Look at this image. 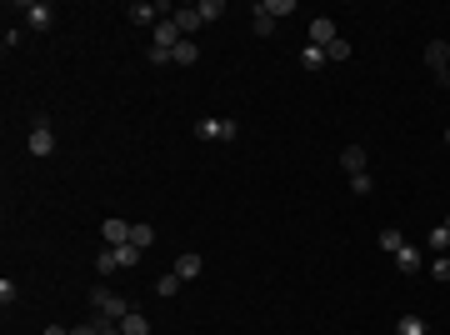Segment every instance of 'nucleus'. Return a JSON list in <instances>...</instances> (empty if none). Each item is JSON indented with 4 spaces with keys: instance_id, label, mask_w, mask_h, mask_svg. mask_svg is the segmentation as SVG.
Returning a JSON list of instances; mask_svg holds the SVG:
<instances>
[{
    "instance_id": "6",
    "label": "nucleus",
    "mask_w": 450,
    "mask_h": 335,
    "mask_svg": "<svg viewBox=\"0 0 450 335\" xmlns=\"http://www.w3.org/2000/svg\"><path fill=\"white\" fill-rule=\"evenodd\" d=\"M396 270H401V275H420V270H425V255H420L415 245H401V250H396Z\"/></svg>"
},
{
    "instance_id": "26",
    "label": "nucleus",
    "mask_w": 450,
    "mask_h": 335,
    "mask_svg": "<svg viewBox=\"0 0 450 335\" xmlns=\"http://www.w3.org/2000/svg\"><path fill=\"white\" fill-rule=\"evenodd\" d=\"M145 61H150V66H176L171 50H160V45H145Z\"/></svg>"
},
{
    "instance_id": "14",
    "label": "nucleus",
    "mask_w": 450,
    "mask_h": 335,
    "mask_svg": "<svg viewBox=\"0 0 450 335\" xmlns=\"http://www.w3.org/2000/svg\"><path fill=\"white\" fill-rule=\"evenodd\" d=\"M296 55H300V66H305V71H320V66H325V50H320V45H310V40H305Z\"/></svg>"
},
{
    "instance_id": "23",
    "label": "nucleus",
    "mask_w": 450,
    "mask_h": 335,
    "mask_svg": "<svg viewBox=\"0 0 450 335\" xmlns=\"http://www.w3.org/2000/svg\"><path fill=\"white\" fill-rule=\"evenodd\" d=\"M95 270H100V275H110V270H121V255H116V250L105 245V250L95 255Z\"/></svg>"
},
{
    "instance_id": "5",
    "label": "nucleus",
    "mask_w": 450,
    "mask_h": 335,
    "mask_svg": "<svg viewBox=\"0 0 450 335\" xmlns=\"http://www.w3.org/2000/svg\"><path fill=\"white\" fill-rule=\"evenodd\" d=\"M25 145H30V155H35V160H45V155H55V135H50V126H35Z\"/></svg>"
},
{
    "instance_id": "9",
    "label": "nucleus",
    "mask_w": 450,
    "mask_h": 335,
    "mask_svg": "<svg viewBox=\"0 0 450 335\" xmlns=\"http://www.w3.org/2000/svg\"><path fill=\"white\" fill-rule=\"evenodd\" d=\"M181 40H186V35H181V25H176V20H160V25H155V40H150V45H160V50H176Z\"/></svg>"
},
{
    "instance_id": "7",
    "label": "nucleus",
    "mask_w": 450,
    "mask_h": 335,
    "mask_svg": "<svg viewBox=\"0 0 450 335\" xmlns=\"http://www.w3.org/2000/svg\"><path fill=\"white\" fill-rule=\"evenodd\" d=\"M425 66H430L435 75L450 71V45H445V40H430V45H425Z\"/></svg>"
},
{
    "instance_id": "11",
    "label": "nucleus",
    "mask_w": 450,
    "mask_h": 335,
    "mask_svg": "<svg viewBox=\"0 0 450 335\" xmlns=\"http://www.w3.org/2000/svg\"><path fill=\"white\" fill-rule=\"evenodd\" d=\"M130 245L135 250H150L155 245V226H150V220H135V226H130Z\"/></svg>"
},
{
    "instance_id": "27",
    "label": "nucleus",
    "mask_w": 450,
    "mask_h": 335,
    "mask_svg": "<svg viewBox=\"0 0 450 335\" xmlns=\"http://www.w3.org/2000/svg\"><path fill=\"white\" fill-rule=\"evenodd\" d=\"M430 275H435V281H450V255H435L430 260Z\"/></svg>"
},
{
    "instance_id": "17",
    "label": "nucleus",
    "mask_w": 450,
    "mask_h": 335,
    "mask_svg": "<svg viewBox=\"0 0 450 335\" xmlns=\"http://www.w3.org/2000/svg\"><path fill=\"white\" fill-rule=\"evenodd\" d=\"M375 245H380V250H390V255H396V250H401V245H406V236H401V231H396V226H385V231H380V236H375Z\"/></svg>"
},
{
    "instance_id": "21",
    "label": "nucleus",
    "mask_w": 450,
    "mask_h": 335,
    "mask_svg": "<svg viewBox=\"0 0 450 335\" xmlns=\"http://www.w3.org/2000/svg\"><path fill=\"white\" fill-rule=\"evenodd\" d=\"M396 335H425V320L420 315H401L396 320Z\"/></svg>"
},
{
    "instance_id": "29",
    "label": "nucleus",
    "mask_w": 450,
    "mask_h": 335,
    "mask_svg": "<svg viewBox=\"0 0 450 335\" xmlns=\"http://www.w3.org/2000/svg\"><path fill=\"white\" fill-rule=\"evenodd\" d=\"M351 190H355V195H370V190H375V181H370V171H365V176H351Z\"/></svg>"
},
{
    "instance_id": "16",
    "label": "nucleus",
    "mask_w": 450,
    "mask_h": 335,
    "mask_svg": "<svg viewBox=\"0 0 450 335\" xmlns=\"http://www.w3.org/2000/svg\"><path fill=\"white\" fill-rule=\"evenodd\" d=\"M250 16H255V20H250V30H255V35L265 40V35L275 30V16H265V6H260V0H255V11H250Z\"/></svg>"
},
{
    "instance_id": "8",
    "label": "nucleus",
    "mask_w": 450,
    "mask_h": 335,
    "mask_svg": "<svg viewBox=\"0 0 450 335\" xmlns=\"http://www.w3.org/2000/svg\"><path fill=\"white\" fill-rule=\"evenodd\" d=\"M171 20H176V25H181V35H186V40H195V30H200V25H205V20H200V11H195V6H181V11H176V16H171Z\"/></svg>"
},
{
    "instance_id": "31",
    "label": "nucleus",
    "mask_w": 450,
    "mask_h": 335,
    "mask_svg": "<svg viewBox=\"0 0 450 335\" xmlns=\"http://www.w3.org/2000/svg\"><path fill=\"white\" fill-rule=\"evenodd\" d=\"M45 335H71V330L66 325H45Z\"/></svg>"
},
{
    "instance_id": "22",
    "label": "nucleus",
    "mask_w": 450,
    "mask_h": 335,
    "mask_svg": "<svg viewBox=\"0 0 450 335\" xmlns=\"http://www.w3.org/2000/svg\"><path fill=\"white\" fill-rule=\"evenodd\" d=\"M195 11H200V20L210 25V20H220V16H225V0H200Z\"/></svg>"
},
{
    "instance_id": "20",
    "label": "nucleus",
    "mask_w": 450,
    "mask_h": 335,
    "mask_svg": "<svg viewBox=\"0 0 450 335\" xmlns=\"http://www.w3.org/2000/svg\"><path fill=\"white\" fill-rule=\"evenodd\" d=\"M445 245H450V215H445V220H440V226H435V231H430V250H435V255H440V250H445Z\"/></svg>"
},
{
    "instance_id": "4",
    "label": "nucleus",
    "mask_w": 450,
    "mask_h": 335,
    "mask_svg": "<svg viewBox=\"0 0 450 335\" xmlns=\"http://www.w3.org/2000/svg\"><path fill=\"white\" fill-rule=\"evenodd\" d=\"M335 40H341V35H335V20H330V16H315V20H310V45L330 50Z\"/></svg>"
},
{
    "instance_id": "10",
    "label": "nucleus",
    "mask_w": 450,
    "mask_h": 335,
    "mask_svg": "<svg viewBox=\"0 0 450 335\" xmlns=\"http://www.w3.org/2000/svg\"><path fill=\"white\" fill-rule=\"evenodd\" d=\"M341 165H346L351 176H365V171H370V160H365V150H360V145H346V150H341Z\"/></svg>"
},
{
    "instance_id": "15",
    "label": "nucleus",
    "mask_w": 450,
    "mask_h": 335,
    "mask_svg": "<svg viewBox=\"0 0 450 335\" xmlns=\"http://www.w3.org/2000/svg\"><path fill=\"white\" fill-rule=\"evenodd\" d=\"M181 286H186L181 275H176V270H165L160 281H155V296H165V300H171V296H181Z\"/></svg>"
},
{
    "instance_id": "2",
    "label": "nucleus",
    "mask_w": 450,
    "mask_h": 335,
    "mask_svg": "<svg viewBox=\"0 0 450 335\" xmlns=\"http://www.w3.org/2000/svg\"><path fill=\"white\" fill-rule=\"evenodd\" d=\"M16 16H25L30 30H50V25H55V11L40 6V0H25V6H16Z\"/></svg>"
},
{
    "instance_id": "24",
    "label": "nucleus",
    "mask_w": 450,
    "mask_h": 335,
    "mask_svg": "<svg viewBox=\"0 0 450 335\" xmlns=\"http://www.w3.org/2000/svg\"><path fill=\"white\" fill-rule=\"evenodd\" d=\"M260 6H265V16H296V0H260Z\"/></svg>"
},
{
    "instance_id": "13",
    "label": "nucleus",
    "mask_w": 450,
    "mask_h": 335,
    "mask_svg": "<svg viewBox=\"0 0 450 335\" xmlns=\"http://www.w3.org/2000/svg\"><path fill=\"white\" fill-rule=\"evenodd\" d=\"M171 61H176V66H195V61H200V45H195V40H181V45L171 50Z\"/></svg>"
},
{
    "instance_id": "32",
    "label": "nucleus",
    "mask_w": 450,
    "mask_h": 335,
    "mask_svg": "<svg viewBox=\"0 0 450 335\" xmlns=\"http://www.w3.org/2000/svg\"><path fill=\"white\" fill-rule=\"evenodd\" d=\"M445 140H450V126H445Z\"/></svg>"
},
{
    "instance_id": "18",
    "label": "nucleus",
    "mask_w": 450,
    "mask_h": 335,
    "mask_svg": "<svg viewBox=\"0 0 450 335\" xmlns=\"http://www.w3.org/2000/svg\"><path fill=\"white\" fill-rule=\"evenodd\" d=\"M195 135H200V140H220V135H225V121H210V116H205V121H195Z\"/></svg>"
},
{
    "instance_id": "19",
    "label": "nucleus",
    "mask_w": 450,
    "mask_h": 335,
    "mask_svg": "<svg viewBox=\"0 0 450 335\" xmlns=\"http://www.w3.org/2000/svg\"><path fill=\"white\" fill-rule=\"evenodd\" d=\"M121 330H126V335H150V320H145L140 310H130V315L121 320Z\"/></svg>"
},
{
    "instance_id": "28",
    "label": "nucleus",
    "mask_w": 450,
    "mask_h": 335,
    "mask_svg": "<svg viewBox=\"0 0 450 335\" xmlns=\"http://www.w3.org/2000/svg\"><path fill=\"white\" fill-rule=\"evenodd\" d=\"M110 250L121 255V265H140V250H135V245H110Z\"/></svg>"
},
{
    "instance_id": "12",
    "label": "nucleus",
    "mask_w": 450,
    "mask_h": 335,
    "mask_svg": "<svg viewBox=\"0 0 450 335\" xmlns=\"http://www.w3.org/2000/svg\"><path fill=\"white\" fill-rule=\"evenodd\" d=\"M200 265H205V260H200L195 250H186V255H176V275H181V281H195V275H200Z\"/></svg>"
},
{
    "instance_id": "25",
    "label": "nucleus",
    "mask_w": 450,
    "mask_h": 335,
    "mask_svg": "<svg viewBox=\"0 0 450 335\" xmlns=\"http://www.w3.org/2000/svg\"><path fill=\"white\" fill-rule=\"evenodd\" d=\"M351 55H355V50H351V40L341 35V40H335V45L325 50V61H351Z\"/></svg>"
},
{
    "instance_id": "30",
    "label": "nucleus",
    "mask_w": 450,
    "mask_h": 335,
    "mask_svg": "<svg viewBox=\"0 0 450 335\" xmlns=\"http://www.w3.org/2000/svg\"><path fill=\"white\" fill-rule=\"evenodd\" d=\"M71 335H100V330H95V320H85V325H75Z\"/></svg>"
},
{
    "instance_id": "3",
    "label": "nucleus",
    "mask_w": 450,
    "mask_h": 335,
    "mask_svg": "<svg viewBox=\"0 0 450 335\" xmlns=\"http://www.w3.org/2000/svg\"><path fill=\"white\" fill-rule=\"evenodd\" d=\"M130 226H135V220H126V215H110L105 226H100L105 245H130Z\"/></svg>"
},
{
    "instance_id": "1",
    "label": "nucleus",
    "mask_w": 450,
    "mask_h": 335,
    "mask_svg": "<svg viewBox=\"0 0 450 335\" xmlns=\"http://www.w3.org/2000/svg\"><path fill=\"white\" fill-rule=\"evenodd\" d=\"M90 310H95V320H126L130 315V300L121 296V291H110V286H100V291H90Z\"/></svg>"
}]
</instances>
